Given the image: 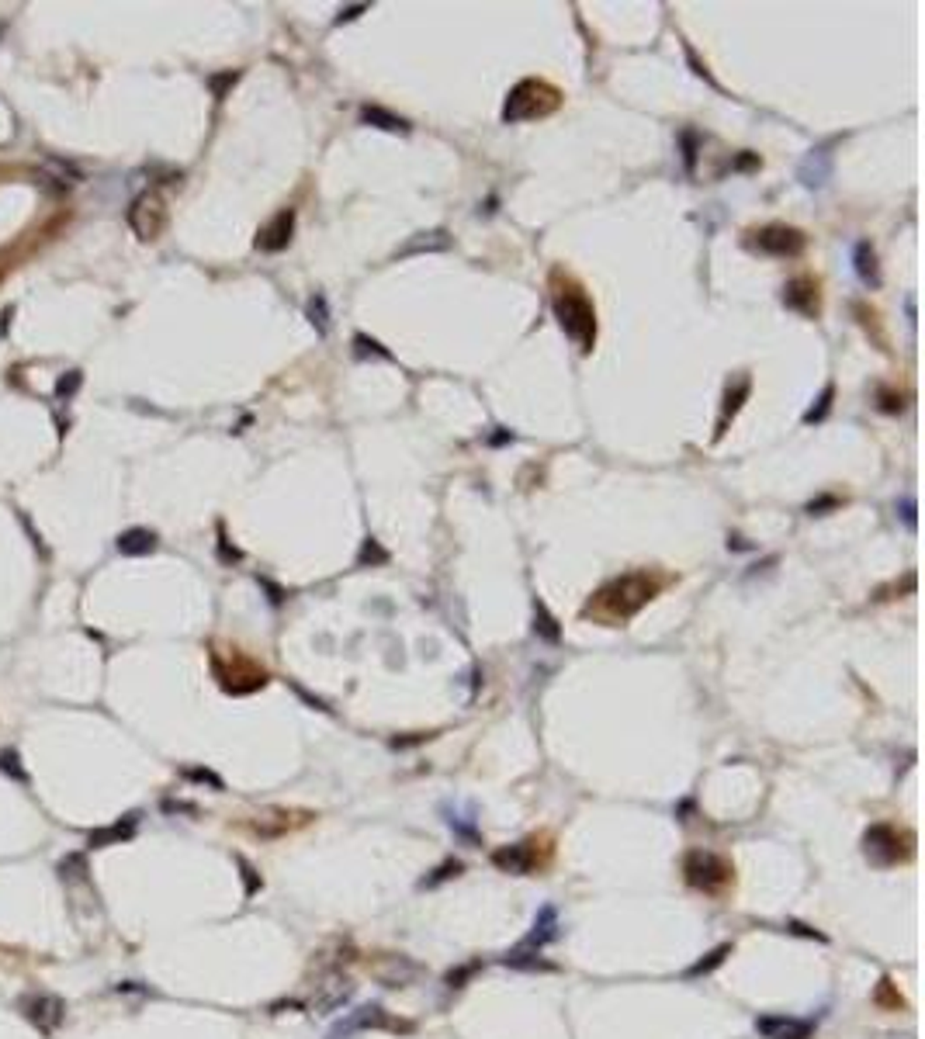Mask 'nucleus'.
<instances>
[{"label": "nucleus", "instance_id": "nucleus-1", "mask_svg": "<svg viewBox=\"0 0 925 1039\" xmlns=\"http://www.w3.org/2000/svg\"><path fill=\"white\" fill-rule=\"evenodd\" d=\"M663 589V579L659 575H648V571H628V575H617L611 579L607 586H600L590 596V603L582 606V617H593V621L607 623H624L631 621L648 600H655Z\"/></svg>", "mask_w": 925, "mask_h": 1039}, {"label": "nucleus", "instance_id": "nucleus-2", "mask_svg": "<svg viewBox=\"0 0 925 1039\" xmlns=\"http://www.w3.org/2000/svg\"><path fill=\"white\" fill-rule=\"evenodd\" d=\"M551 309L559 326L565 329V336L582 350L593 354L596 346V309L590 302L586 288L579 284L576 277H569L565 271H551Z\"/></svg>", "mask_w": 925, "mask_h": 1039}, {"label": "nucleus", "instance_id": "nucleus-3", "mask_svg": "<svg viewBox=\"0 0 925 1039\" xmlns=\"http://www.w3.org/2000/svg\"><path fill=\"white\" fill-rule=\"evenodd\" d=\"M561 94L559 87H551L548 80H520L507 94V104H503V121L507 125H517V121H534L544 118L551 111H559Z\"/></svg>", "mask_w": 925, "mask_h": 1039}, {"label": "nucleus", "instance_id": "nucleus-4", "mask_svg": "<svg viewBox=\"0 0 925 1039\" xmlns=\"http://www.w3.org/2000/svg\"><path fill=\"white\" fill-rule=\"evenodd\" d=\"M804 232L794 229V225H763V229H752L749 232V246L766 253V257H801L804 253Z\"/></svg>", "mask_w": 925, "mask_h": 1039}, {"label": "nucleus", "instance_id": "nucleus-5", "mask_svg": "<svg viewBox=\"0 0 925 1039\" xmlns=\"http://www.w3.org/2000/svg\"><path fill=\"white\" fill-rule=\"evenodd\" d=\"M128 225H132V232L139 236V240H157L159 232H163V225H167V205H163V198H159V190H142L139 198H132V205H128Z\"/></svg>", "mask_w": 925, "mask_h": 1039}, {"label": "nucleus", "instance_id": "nucleus-6", "mask_svg": "<svg viewBox=\"0 0 925 1039\" xmlns=\"http://www.w3.org/2000/svg\"><path fill=\"white\" fill-rule=\"evenodd\" d=\"M686 880L694 887H704V890H717V887H725L732 880V866L711 856V852H694L686 859Z\"/></svg>", "mask_w": 925, "mask_h": 1039}, {"label": "nucleus", "instance_id": "nucleus-7", "mask_svg": "<svg viewBox=\"0 0 925 1039\" xmlns=\"http://www.w3.org/2000/svg\"><path fill=\"white\" fill-rule=\"evenodd\" d=\"M292 236H295V208H281L278 215L257 232L253 246H257L261 253H281V250L292 242Z\"/></svg>", "mask_w": 925, "mask_h": 1039}, {"label": "nucleus", "instance_id": "nucleus-8", "mask_svg": "<svg viewBox=\"0 0 925 1039\" xmlns=\"http://www.w3.org/2000/svg\"><path fill=\"white\" fill-rule=\"evenodd\" d=\"M784 305L790 312H801L804 319H818L821 302H818V281L815 277H794L784 284Z\"/></svg>", "mask_w": 925, "mask_h": 1039}, {"label": "nucleus", "instance_id": "nucleus-9", "mask_svg": "<svg viewBox=\"0 0 925 1039\" xmlns=\"http://www.w3.org/2000/svg\"><path fill=\"white\" fill-rule=\"evenodd\" d=\"M752 392V378L749 375H738L735 381H728V388H725V406H721V423H717L714 437L721 440L725 437V430H728V419H732L738 409H742V402L749 398Z\"/></svg>", "mask_w": 925, "mask_h": 1039}, {"label": "nucleus", "instance_id": "nucleus-10", "mask_svg": "<svg viewBox=\"0 0 925 1039\" xmlns=\"http://www.w3.org/2000/svg\"><path fill=\"white\" fill-rule=\"evenodd\" d=\"M755 1029L769 1039H811L815 1022H797V1019H759Z\"/></svg>", "mask_w": 925, "mask_h": 1039}, {"label": "nucleus", "instance_id": "nucleus-11", "mask_svg": "<svg viewBox=\"0 0 925 1039\" xmlns=\"http://www.w3.org/2000/svg\"><path fill=\"white\" fill-rule=\"evenodd\" d=\"M853 267H856V277L867 284V288H880V267H877V250H873L870 242H856L853 250Z\"/></svg>", "mask_w": 925, "mask_h": 1039}, {"label": "nucleus", "instance_id": "nucleus-12", "mask_svg": "<svg viewBox=\"0 0 925 1039\" xmlns=\"http://www.w3.org/2000/svg\"><path fill=\"white\" fill-rule=\"evenodd\" d=\"M157 534L153 530H146V527H132V530H125V534H118V551L128 554V558H139V554H153L157 551Z\"/></svg>", "mask_w": 925, "mask_h": 1039}, {"label": "nucleus", "instance_id": "nucleus-13", "mask_svg": "<svg viewBox=\"0 0 925 1039\" xmlns=\"http://www.w3.org/2000/svg\"><path fill=\"white\" fill-rule=\"evenodd\" d=\"M828 173H832V153H828V149H815V153L801 163L804 188H821V184L828 180Z\"/></svg>", "mask_w": 925, "mask_h": 1039}, {"label": "nucleus", "instance_id": "nucleus-14", "mask_svg": "<svg viewBox=\"0 0 925 1039\" xmlns=\"http://www.w3.org/2000/svg\"><path fill=\"white\" fill-rule=\"evenodd\" d=\"M361 121H365V125H375V129H385V132H409V121L392 115V111H385L378 104H365V108H361Z\"/></svg>", "mask_w": 925, "mask_h": 1039}, {"label": "nucleus", "instance_id": "nucleus-15", "mask_svg": "<svg viewBox=\"0 0 925 1039\" xmlns=\"http://www.w3.org/2000/svg\"><path fill=\"white\" fill-rule=\"evenodd\" d=\"M496 863L509 866L513 873H527V869H534V856H530V849H527V842H524V846H513V849L496 852Z\"/></svg>", "mask_w": 925, "mask_h": 1039}, {"label": "nucleus", "instance_id": "nucleus-16", "mask_svg": "<svg viewBox=\"0 0 925 1039\" xmlns=\"http://www.w3.org/2000/svg\"><path fill=\"white\" fill-rule=\"evenodd\" d=\"M534 634H541V638L551 641V644H559L561 641L559 623H555V617L548 613V606H544L541 600H534Z\"/></svg>", "mask_w": 925, "mask_h": 1039}, {"label": "nucleus", "instance_id": "nucleus-17", "mask_svg": "<svg viewBox=\"0 0 925 1039\" xmlns=\"http://www.w3.org/2000/svg\"><path fill=\"white\" fill-rule=\"evenodd\" d=\"M447 246H451V240H447L444 229H437V232H419V240L402 246L399 257H409V253H416V250H447Z\"/></svg>", "mask_w": 925, "mask_h": 1039}, {"label": "nucleus", "instance_id": "nucleus-18", "mask_svg": "<svg viewBox=\"0 0 925 1039\" xmlns=\"http://www.w3.org/2000/svg\"><path fill=\"white\" fill-rule=\"evenodd\" d=\"M305 315H309V323L315 326L319 336H326V333H330V309H326V298H323V294H313V298H309Z\"/></svg>", "mask_w": 925, "mask_h": 1039}, {"label": "nucleus", "instance_id": "nucleus-19", "mask_svg": "<svg viewBox=\"0 0 925 1039\" xmlns=\"http://www.w3.org/2000/svg\"><path fill=\"white\" fill-rule=\"evenodd\" d=\"M354 354H357L361 361H365V357H378V361H392V354H388V350H385V346L378 344V340H371L367 333H357V336H354Z\"/></svg>", "mask_w": 925, "mask_h": 1039}, {"label": "nucleus", "instance_id": "nucleus-20", "mask_svg": "<svg viewBox=\"0 0 925 1039\" xmlns=\"http://www.w3.org/2000/svg\"><path fill=\"white\" fill-rule=\"evenodd\" d=\"M832 398H836V385H825V392L818 396V402L804 413V423H807V427H811V423H821V419L828 416V409H832Z\"/></svg>", "mask_w": 925, "mask_h": 1039}, {"label": "nucleus", "instance_id": "nucleus-21", "mask_svg": "<svg viewBox=\"0 0 925 1039\" xmlns=\"http://www.w3.org/2000/svg\"><path fill=\"white\" fill-rule=\"evenodd\" d=\"M385 561H388V551H385L375 537H367L365 544H361V554H357V565L367 569V565H385Z\"/></svg>", "mask_w": 925, "mask_h": 1039}, {"label": "nucleus", "instance_id": "nucleus-22", "mask_svg": "<svg viewBox=\"0 0 925 1039\" xmlns=\"http://www.w3.org/2000/svg\"><path fill=\"white\" fill-rule=\"evenodd\" d=\"M877 409H880V413H901V409H905V396H901V392H890V388H880V392H877Z\"/></svg>", "mask_w": 925, "mask_h": 1039}, {"label": "nucleus", "instance_id": "nucleus-23", "mask_svg": "<svg viewBox=\"0 0 925 1039\" xmlns=\"http://www.w3.org/2000/svg\"><path fill=\"white\" fill-rule=\"evenodd\" d=\"M680 142H683V159H686V170L694 173V170H697V146H700V136H697V132H690V129H686V132H683V136H680Z\"/></svg>", "mask_w": 925, "mask_h": 1039}, {"label": "nucleus", "instance_id": "nucleus-24", "mask_svg": "<svg viewBox=\"0 0 925 1039\" xmlns=\"http://www.w3.org/2000/svg\"><path fill=\"white\" fill-rule=\"evenodd\" d=\"M77 385H80V375H77V371H70L67 378H63V381H59V385H56V396H59V398L73 396V392H77Z\"/></svg>", "mask_w": 925, "mask_h": 1039}, {"label": "nucleus", "instance_id": "nucleus-25", "mask_svg": "<svg viewBox=\"0 0 925 1039\" xmlns=\"http://www.w3.org/2000/svg\"><path fill=\"white\" fill-rule=\"evenodd\" d=\"M236 77H240V73H226V77H211V90H215V98H219V101L226 98V87H229V84H236Z\"/></svg>", "mask_w": 925, "mask_h": 1039}, {"label": "nucleus", "instance_id": "nucleus-26", "mask_svg": "<svg viewBox=\"0 0 925 1039\" xmlns=\"http://www.w3.org/2000/svg\"><path fill=\"white\" fill-rule=\"evenodd\" d=\"M686 56H690V63H694V73H697V77H704V80H707V84H711V87H717V80H714V77H711V69H707V67H704V63H700L697 52L690 49V46H686Z\"/></svg>", "mask_w": 925, "mask_h": 1039}, {"label": "nucleus", "instance_id": "nucleus-27", "mask_svg": "<svg viewBox=\"0 0 925 1039\" xmlns=\"http://www.w3.org/2000/svg\"><path fill=\"white\" fill-rule=\"evenodd\" d=\"M836 506H838L836 496H821V499H811V502H807V513L815 517V513H821V509H836Z\"/></svg>", "mask_w": 925, "mask_h": 1039}, {"label": "nucleus", "instance_id": "nucleus-28", "mask_svg": "<svg viewBox=\"0 0 925 1039\" xmlns=\"http://www.w3.org/2000/svg\"><path fill=\"white\" fill-rule=\"evenodd\" d=\"M367 7L365 4H357V7H347V11H340V17H336V25H344V21H354L357 15H365Z\"/></svg>", "mask_w": 925, "mask_h": 1039}, {"label": "nucleus", "instance_id": "nucleus-29", "mask_svg": "<svg viewBox=\"0 0 925 1039\" xmlns=\"http://www.w3.org/2000/svg\"><path fill=\"white\" fill-rule=\"evenodd\" d=\"M901 517L908 520V527H915V502H911V499L901 502Z\"/></svg>", "mask_w": 925, "mask_h": 1039}]
</instances>
